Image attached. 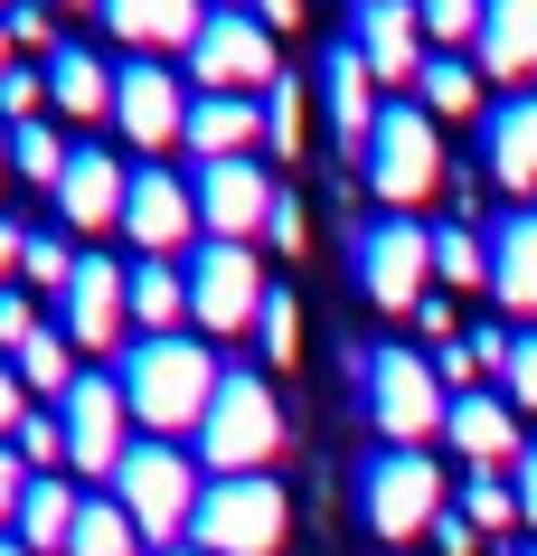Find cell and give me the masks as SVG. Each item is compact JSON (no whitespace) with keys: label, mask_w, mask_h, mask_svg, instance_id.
I'll return each instance as SVG.
<instances>
[{"label":"cell","mask_w":537,"mask_h":556,"mask_svg":"<svg viewBox=\"0 0 537 556\" xmlns=\"http://www.w3.org/2000/svg\"><path fill=\"white\" fill-rule=\"evenodd\" d=\"M255 20H265V29H293V20H302V0H255Z\"/></svg>","instance_id":"50"},{"label":"cell","mask_w":537,"mask_h":556,"mask_svg":"<svg viewBox=\"0 0 537 556\" xmlns=\"http://www.w3.org/2000/svg\"><path fill=\"white\" fill-rule=\"evenodd\" d=\"M462 519H472L481 538H500V528H519V491H509L500 471H472V481H462Z\"/></svg>","instance_id":"36"},{"label":"cell","mask_w":537,"mask_h":556,"mask_svg":"<svg viewBox=\"0 0 537 556\" xmlns=\"http://www.w3.org/2000/svg\"><path fill=\"white\" fill-rule=\"evenodd\" d=\"M415 104H424L434 123H472V114H481V66H472V58H424Z\"/></svg>","instance_id":"29"},{"label":"cell","mask_w":537,"mask_h":556,"mask_svg":"<svg viewBox=\"0 0 537 556\" xmlns=\"http://www.w3.org/2000/svg\"><path fill=\"white\" fill-rule=\"evenodd\" d=\"M66 161H76V142H66V132H48V123H20V132H10V170H20V179H38L48 199H57Z\"/></svg>","instance_id":"31"},{"label":"cell","mask_w":537,"mask_h":556,"mask_svg":"<svg viewBox=\"0 0 537 556\" xmlns=\"http://www.w3.org/2000/svg\"><path fill=\"white\" fill-rule=\"evenodd\" d=\"M424 38H434V58H462V48H481V0H415Z\"/></svg>","instance_id":"34"},{"label":"cell","mask_w":537,"mask_h":556,"mask_svg":"<svg viewBox=\"0 0 537 556\" xmlns=\"http://www.w3.org/2000/svg\"><path fill=\"white\" fill-rule=\"evenodd\" d=\"M76 264H86V255H76V245H66L57 227H29V255H20V283H29L38 302H57L66 283H76Z\"/></svg>","instance_id":"32"},{"label":"cell","mask_w":537,"mask_h":556,"mask_svg":"<svg viewBox=\"0 0 537 556\" xmlns=\"http://www.w3.org/2000/svg\"><path fill=\"white\" fill-rule=\"evenodd\" d=\"M0 20H10V48H20L29 66H48V58L66 48V38H57V10H48V0H10Z\"/></svg>","instance_id":"37"},{"label":"cell","mask_w":537,"mask_h":556,"mask_svg":"<svg viewBox=\"0 0 537 556\" xmlns=\"http://www.w3.org/2000/svg\"><path fill=\"white\" fill-rule=\"evenodd\" d=\"M265 293H273V283H265V255H255V245H217V236L189 245V330H199V340L255 330Z\"/></svg>","instance_id":"11"},{"label":"cell","mask_w":537,"mask_h":556,"mask_svg":"<svg viewBox=\"0 0 537 556\" xmlns=\"http://www.w3.org/2000/svg\"><path fill=\"white\" fill-rule=\"evenodd\" d=\"M283 453V396H273L265 368H227L199 415V471L208 481H245V471H273Z\"/></svg>","instance_id":"3"},{"label":"cell","mask_w":537,"mask_h":556,"mask_svg":"<svg viewBox=\"0 0 537 556\" xmlns=\"http://www.w3.org/2000/svg\"><path fill=\"white\" fill-rule=\"evenodd\" d=\"M340 38H349L358 58H368V76H378L387 94H396V86H415V76H424V58H434V38H424L415 0H358Z\"/></svg>","instance_id":"16"},{"label":"cell","mask_w":537,"mask_h":556,"mask_svg":"<svg viewBox=\"0 0 537 556\" xmlns=\"http://www.w3.org/2000/svg\"><path fill=\"white\" fill-rule=\"evenodd\" d=\"M189 66H170V58H123L114 66V132L142 161H161V151H179L189 142Z\"/></svg>","instance_id":"10"},{"label":"cell","mask_w":537,"mask_h":556,"mask_svg":"<svg viewBox=\"0 0 537 556\" xmlns=\"http://www.w3.org/2000/svg\"><path fill=\"white\" fill-rule=\"evenodd\" d=\"M434 547L444 556H481V528L462 519V509H444V519H434Z\"/></svg>","instance_id":"46"},{"label":"cell","mask_w":537,"mask_h":556,"mask_svg":"<svg viewBox=\"0 0 537 556\" xmlns=\"http://www.w3.org/2000/svg\"><path fill=\"white\" fill-rule=\"evenodd\" d=\"M472 66H481V76H500V86H528V76H537V0H481Z\"/></svg>","instance_id":"23"},{"label":"cell","mask_w":537,"mask_h":556,"mask_svg":"<svg viewBox=\"0 0 537 556\" xmlns=\"http://www.w3.org/2000/svg\"><path fill=\"white\" fill-rule=\"evenodd\" d=\"M114 378H123V406H132V425L142 434H199V415H208L217 378H227V358L199 340V330H132L114 358Z\"/></svg>","instance_id":"1"},{"label":"cell","mask_w":537,"mask_h":556,"mask_svg":"<svg viewBox=\"0 0 537 556\" xmlns=\"http://www.w3.org/2000/svg\"><path fill=\"white\" fill-rule=\"evenodd\" d=\"M490 293H500V312L537 321V207H509L490 227Z\"/></svg>","instance_id":"25"},{"label":"cell","mask_w":537,"mask_h":556,"mask_svg":"<svg viewBox=\"0 0 537 556\" xmlns=\"http://www.w3.org/2000/svg\"><path fill=\"white\" fill-rule=\"evenodd\" d=\"M255 142H265V104H245V94H199L179 151L208 170V161H255Z\"/></svg>","instance_id":"22"},{"label":"cell","mask_w":537,"mask_h":556,"mask_svg":"<svg viewBox=\"0 0 537 556\" xmlns=\"http://www.w3.org/2000/svg\"><path fill=\"white\" fill-rule=\"evenodd\" d=\"M302 104H311V94H302V76L283 66V76H273V94H265V142H273V161H293V151L311 142V132H302Z\"/></svg>","instance_id":"35"},{"label":"cell","mask_w":537,"mask_h":556,"mask_svg":"<svg viewBox=\"0 0 537 556\" xmlns=\"http://www.w3.org/2000/svg\"><path fill=\"white\" fill-rule=\"evenodd\" d=\"M48 10H104V0H48Z\"/></svg>","instance_id":"52"},{"label":"cell","mask_w":537,"mask_h":556,"mask_svg":"<svg viewBox=\"0 0 537 556\" xmlns=\"http://www.w3.org/2000/svg\"><path fill=\"white\" fill-rule=\"evenodd\" d=\"M123 245L132 255H189L199 245V189L161 161H142L132 189H123Z\"/></svg>","instance_id":"13"},{"label":"cell","mask_w":537,"mask_h":556,"mask_svg":"<svg viewBox=\"0 0 537 556\" xmlns=\"http://www.w3.org/2000/svg\"><path fill=\"white\" fill-rule=\"evenodd\" d=\"M29 481H38V471L20 463V443H0V538L20 528V500H29Z\"/></svg>","instance_id":"43"},{"label":"cell","mask_w":537,"mask_h":556,"mask_svg":"<svg viewBox=\"0 0 537 556\" xmlns=\"http://www.w3.org/2000/svg\"><path fill=\"white\" fill-rule=\"evenodd\" d=\"M273 255H302V199H293V189H283V199H273Z\"/></svg>","instance_id":"45"},{"label":"cell","mask_w":537,"mask_h":556,"mask_svg":"<svg viewBox=\"0 0 537 556\" xmlns=\"http://www.w3.org/2000/svg\"><path fill=\"white\" fill-rule=\"evenodd\" d=\"M509 491H519V519L537 528V443H528V453H519V463H509Z\"/></svg>","instance_id":"47"},{"label":"cell","mask_w":537,"mask_h":556,"mask_svg":"<svg viewBox=\"0 0 537 556\" xmlns=\"http://www.w3.org/2000/svg\"><path fill=\"white\" fill-rule=\"evenodd\" d=\"M434 283H481L490 293V236H472L462 217L434 227Z\"/></svg>","instance_id":"33"},{"label":"cell","mask_w":537,"mask_h":556,"mask_svg":"<svg viewBox=\"0 0 537 556\" xmlns=\"http://www.w3.org/2000/svg\"><path fill=\"white\" fill-rule=\"evenodd\" d=\"M358 179L378 189V207H387V217L424 207L434 189H444V123L424 114L415 94H387V114H378L368 151H358Z\"/></svg>","instance_id":"5"},{"label":"cell","mask_w":537,"mask_h":556,"mask_svg":"<svg viewBox=\"0 0 537 556\" xmlns=\"http://www.w3.org/2000/svg\"><path fill=\"white\" fill-rule=\"evenodd\" d=\"M0 10H10V0H0Z\"/></svg>","instance_id":"56"},{"label":"cell","mask_w":537,"mask_h":556,"mask_svg":"<svg viewBox=\"0 0 537 556\" xmlns=\"http://www.w3.org/2000/svg\"><path fill=\"white\" fill-rule=\"evenodd\" d=\"M76 509H86V491H76V481H57V471H38L29 500H20V528H10V538H20L29 556H66V538H76Z\"/></svg>","instance_id":"26"},{"label":"cell","mask_w":537,"mask_h":556,"mask_svg":"<svg viewBox=\"0 0 537 556\" xmlns=\"http://www.w3.org/2000/svg\"><path fill=\"white\" fill-rule=\"evenodd\" d=\"M0 556H29V547H20V538H0Z\"/></svg>","instance_id":"54"},{"label":"cell","mask_w":537,"mask_h":556,"mask_svg":"<svg viewBox=\"0 0 537 556\" xmlns=\"http://www.w3.org/2000/svg\"><path fill=\"white\" fill-rule=\"evenodd\" d=\"M10 66H20V48H10V20H0V76H10Z\"/></svg>","instance_id":"51"},{"label":"cell","mask_w":537,"mask_h":556,"mask_svg":"<svg viewBox=\"0 0 537 556\" xmlns=\"http://www.w3.org/2000/svg\"><path fill=\"white\" fill-rule=\"evenodd\" d=\"M10 443H20V463H29V471H57V463H66V425H57V406H38Z\"/></svg>","instance_id":"41"},{"label":"cell","mask_w":537,"mask_h":556,"mask_svg":"<svg viewBox=\"0 0 537 556\" xmlns=\"http://www.w3.org/2000/svg\"><path fill=\"white\" fill-rule=\"evenodd\" d=\"M358 509H368V528H378L387 547L434 538V519H444V471H434V453H396V443H378L368 471H358Z\"/></svg>","instance_id":"9"},{"label":"cell","mask_w":537,"mask_h":556,"mask_svg":"<svg viewBox=\"0 0 537 556\" xmlns=\"http://www.w3.org/2000/svg\"><path fill=\"white\" fill-rule=\"evenodd\" d=\"M481 170L500 179L509 199H537V94H509L500 114L481 123Z\"/></svg>","instance_id":"21"},{"label":"cell","mask_w":537,"mask_h":556,"mask_svg":"<svg viewBox=\"0 0 537 556\" xmlns=\"http://www.w3.org/2000/svg\"><path fill=\"white\" fill-rule=\"evenodd\" d=\"M444 443H452V453H462L472 471H509L519 453H528V434H519V406H509L500 387H472V396H452Z\"/></svg>","instance_id":"19"},{"label":"cell","mask_w":537,"mask_h":556,"mask_svg":"<svg viewBox=\"0 0 537 556\" xmlns=\"http://www.w3.org/2000/svg\"><path fill=\"white\" fill-rule=\"evenodd\" d=\"M255 340H265V358H273V368H283V358L302 350V312H293V293H283V283H273V293H265V312H255Z\"/></svg>","instance_id":"39"},{"label":"cell","mask_w":537,"mask_h":556,"mask_svg":"<svg viewBox=\"0 0 537 556\" xmlns=\"http://www.w3.org/2000/svg\"><path fill=\"white\" fill-rule=\"evenodd\" d=\"M170 556H199V547H170Z\"/></svg>","instance_id":"55"},{"label":"cell","mask_w":537,"mask_h":556,"mask_svg":"<svg viewBox=\"0 0 537 556\" xmlns=\"http://www.w3.org/2000/svg\"><path fill=\"white\" fill-rule=\"evenodd\" d=\"M123 189H132L123 151L114 142H76V161H66V179H57V217L76 236H104V227H123Z\"/></svg>","instance_id":"17"},{"label":"cell","mask_w":537,"mask_h":556,"mask_svg":"<svg viewBox=\"0 0 537 556\" xmlns=\"http://www.w3.org/2000/svg\"><path fill=\"white\" fill-rule=\"evenodd\" d=\"M0 179H10V132H0Z\"/></svg>","instance_id":"53"},{"label":"cell","mask_w":537,"mask_h":556,"mask_svg":"<svg viewBox=\"0 0 537 556\" xmlns=\"http://www.w3.org/2000/svg\"><path fill=\"white\" fill-rule=\"evenodd\" d=\"M20 255H29V227H20V217H0V283H20Z\"/></svg>","instance_id":"48"},{"label":"cell","mask_w":537,"mask_h":556,"mask_svg":"<svg viewBox=\"0 0 537 556\" xmlns=\"http://www.w3.org/2000/svg\"><path fill=\"white\" fill-rule=\"evenodd\" d=\"M283 58H273V29L255 10H208V29L189 38V94H245V104H265Z\"/></svg>","instance_id":"7"},{"label":"cell","mask_w":537,"mask_h":556,"mask_svg":"<svg viewBox=\"0 0 537 556\" xmlns=\"http://www.w3.org/2000/svg\"><path fill=\"white\" fill-rule=\"evenodd\" d=\"M500 396L519 415H537V330H519V350H509V378H500Z\"/></svg>","instance_id":"42"},{"label":"cell","mask_w":537,"mask_h":556,"mask_svg":"<svg viewBox=\"0 0 537 556\" xmlns=\"http://www.w3.org/2000/svg\"><path fill=\"white\" fill-rule=\"evenodd\" d=\"M349 378H358V406H368V425H378L396 453H424V443L452 425V387L434 378V358L406 350V340L349 350Z\"/></svg>","instance_id":"2"},{"label":"cell","mask_w":537,"mask_h":556,"mask_svg":"<svg viewBox=\"0 0 537 556\" xmlns=\"http://www.w3.org/2000/svg\"><path fill=\"white\" fill-rule=\"evenodd\" d=\"M293 528V500L273 471H245V481H208L199 491V519H189V547L199 556H273Z\"/></svg>","instance_id":"6"},{"label":"cell","mask_w":537,"mask_h":556,"mask_svg":"<svg viewBox=\"0 0 537 556\" xmlns=\"http://www.w3.org/2000/svg\"><path fill=\"white\" fill-rule=\"evenodd\" d=\"M189 189H199V236H217V245H255L273 227V199H283L265 161H208Z\"/></svg>","instance_id":"14"},{"label":"cell","mask_w":537,"mask_h":556,"mask_svg":"<svg viewBox=\"0 0 537 556\" xmlns=\"http://www.w3.org/2000/svg\"><path fill=\"white\" fill-rule=\"evenodd\" d=\"M20 123H48V66H10L0 76V132H20Z\"/></svg>","instance_id":"38"},{"label":"cell","mask_w":537,"mask_h":556,"mask_svg":"<svg viewBox=\"0 0 537 556\" xmlns=\"http://www.w3.org/2000/svg\"><path fill=\"white\" fill-rule=\"evenodd\" d=\"M94 20H104L123 48H151V58L179 48V58H189V38L208 29V0H104Z\"/></svg>","instance_id":"24"},{"label":"cell","mask_w":537,"mask_h":556,"mask_svg":"<svg viewBox=\"0 0 537 556\" xmlns=\"http://www.w3.org/2000/svg\"><path fill=\"white\" fill-rule=\"evenodd\" d=\"M104 491L132 509V528H142V547H189V519H199V453L189 443H170V434H132V453H123V471L104 481Z\"/></svg>","instance_id":"4"},{"label":"cell","mask_w":537,"mask_h":556,"mask_svg":"<svg viewBox=\"0 0 537 556\" xmlns=\"http://www.w3.org/2000/svg\"><path fill=\"white\" fill-rule=\"evenodd\" d=\"M123 378L114 368H86V378L66 387V406H57V425H66V463L76 471H94V481H114L123 471V453H132V443H123Z\"/></svg>","instance_id":"15"},{"label":"cell","mask_w":537,"mask_h":556,"mask_svg":"<svg viewBox=\"0 0 537 556\" xmlns=\"http://www.w3.org/2000/svg\"><path fill=\"white\" fill-rule=\"evenodd\" d=\"M48 114H66V123H114V58L86 48V38H66L57 58H48Z\"/></svg>","instance_id":"20"},{"label":"cell","mask_w":537,"mask_h":556,"mask_svg":"<svg viewBox=\"0 0 537 556\" xmlns=\"http://www.w3.org/2000/svg\"><path fill=\"white\" fill-rule=\"evenodd\" d=\"M528 556H537V547H528Z\"/></svg>","instance_id":"57"},{"label":"cell","mask_w":537,"mask_h":556,"mask_svg":"<svg viewBox=\"0 0 537 556\" xmlns=\"http://www.w3.org/2000/svg\"><path fill=\"white\" fill-rule=\"evenodd\" d=\"M358 255V293L378 302V312H424L434 302V227L424 217H368V227L349 236Z\"/></svg>","instance_id":"8"},{"label":"cell","mask_w":537,"mask_h":556,"mask_svg":"<svg viewBox=\"0 0 537 556\" xmlns=\"http://www.w3.org/2000/svg\"><path fill=\"white\" fill-rule=\"evenodd\" d=\"M57 330L76 340V350H94V358H123V340H132V264L123 255H86L76 283L57 293Z\"/></svg>","instance_id":"12"},{"label":"cell","mask_w":537,"mask_h":556,"mask_svg":"<svg viewBox=\"0 0 537 556\" xmlns=\"http://www.w3.org/2000/svg\"><path fill=\"white\" fill-rule=\"evenodd\" d=\"M66 556H142V528H132V509H123L114 491H86V509H76V538H66Z\"/></svg>","instance_id":"28"},{"label":"cell","mask_w":537,"mask_h":556,"mask_svg":"<svg viewBox=\"0 0 537 556\" xmlns=\"http://www.w3.org/2000/svg\"><path fill=\"white\" fill-rule=\"evenodd\" d=\"M415 330H424V340H434V350H452V302L434 293V302H424V312H415Z\"/></svg>","instance_id":"49"},{"label":"cell","mask_w":537,"mask_h":556,"mask_svg":"<svg viewBox=\"0 0 537 556\" xmlns=\"http://www.w3.org/2000/svg\"><path fill=\"white\" fill-rule=\"evenodd\" d=\"M132 330H189V255H132Z\"/></svg>","instance_id":"27"},{"label":"cell","mask_w":537,"mask_h":556,"mask_svg":"<svg viewBox=\"0 0 537 556\" xmlns=\"http://www.w3.org/2000/svg\"><path fill=\"white\" fill-rule=\"evenodd\" d=\"M321 114H330V132H340V151H368V132H378V114H387V104H378V76H368V58H358L349 38H330L321 48Z\"/></svg>","instance_id":"18"},{"label":"cell","mask_w":537,"mask_h":556,"mask_svg":"<svg viewBox=\"0 0 537 556\" xmlns=\"http://www.w3.org/2000/svg\"><path fill=\"white\" fill-rule=\"evenodd\" d=\"M29 378H20V358H0V434H20V425H29Z\"/></svg>","instance_id":"44"},{"label":"cell","mask_w":537,"mask_h":556,"mask_svg":"<svg viewBox=\"0 0 537 556\" xmlns=\"http://www.w3.org/2000/svg\"><path fill=\"white\" fill-rule=\"evenodd\" d=\"M20 378H29V396H48V406H66V387L86 378V358H76V340H66L57 321L38 330L29 350H20Z\"/></svg>","instance_id":"30"},{"label":"cell","mask_w":537,"mask_h":556,"mask_svg":"<svg viewBox=\"0 0 537 556\" xmlns=\"http://www.w3.org/2000/svg\"><path fill=\"white\" fill-rule=\"evenodd\" d=\"M38 330H48V321H38V293H29V283H0V358H20Z\"/></svg>","instance_id":"40"}]
</instances>
